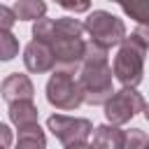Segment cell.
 I'll return each mask as SVG.
<instances>
[{
    "label": "cell",
    "mask_w": 149,
    "mask_h": 149,
    "mask_svg": "<svg viewBox=\"0 0 149 149\" xmlns=\"http://www.w3.org/2000/svg\"><path fill=\"white\" fill-rule=\"evenodd\" d=\"M86 26L72 16H61V19H40L33 23V40L47 42L56 56V70H68L79 74L84 54H86V42L84 40Z\"/></svg>",
    "instance_id": "cell-1"
},
{
    "label": "cell",
    "mask_w": 149,
    "mask_h": 149,
    "mask_svg": "<svg viewBox=\"0 0 149 149\" xmlns=\"http://www.w3.org/2000/svg\"><path fill=\"white\" fill-rule=\"evenodd\" d=\"M147 51H149V47L135 33H130L121 42V47H119V51L112 61L114 79L121 86H130V88L140 86V81L144 77V56H147Z\"/></svg>",
    "instance_id": "cell-2"
},
{
    "label": "cell",
    "mask_w": 149,
    "mask_h": 149,
    "mask_svg": "<svg viewBox=\"0 0 149 149\" xmlns=\"http://www.w3.org/2000/svg\"><path fill=\"white\" fill-rule=\"evenodd\" d=\"M79 84L84 91V102L88 105H105L114 95V70L109 65V58L100 61H84L79 70Z\"/></svg>",
    "instance_id": "cell-3"
},
{
    "label": "cell",
    "mask_w": 149,
    "mask_h": 149,
    "mask_svg": "<svg viewBox=\"0 0 149 149\" xmlns=\"http://www.w3.org/2000/svg\"><path fill=\"white\" fill-rule=\"evenodd\" d=\"M47 100L51 107L63 112H72L79 105H84V91L79 77L68 70H54L47 81Z\"/></svg>",
    "instance_id": "cell-4"
},
{
    "label": "cell",
    "mask_w": 149,
    "mask_h": 149,
    "mask_svg": "<svg viewBox=\"0 0 149 149\" xmlns=\"http://www.w3.org/2000/svg\"><path fill=\"white\" fill-rule=\"evenodd\" d=\"M86 33H88V40H93L95 44L105 47V49H112V47H121V42L128 37L126 35V23L114 16L112 12H105V9H93L86 21Z\"/></svg>",
    "instance_id": "cell-5"
},
{
    "label": "cell",
    "mask_w": 149,
    "mask_h": 149,
    "mask_svg": "<svg viewBox=\"0 0 149 149\" xmlns=\"http://www.w3.org/2000/svg\"><path fill=\"white\" fill-rule=\"evenodd\" d=\"M105 107V119L107 123L112 126H123L128 123L133 116H137L140 112H144L147 102L142 98V93L137 88H130V86H123L119 91H114V95L102 105Z\"/></svg>",
    "instance_id": "cell-6"
},
{
    "label": "cell",
    "mask_w": 149,
    "mask_h": 149,
    "mask_svg": "<svg viewBox=\"0 0 149 149\" xmlns=\"http://www.w3.org/2000/svg\"><path fill=\"white\" fill-rule=\"evenodd\" d=\"M47 128L51 130V135L63 144H77V142H86L93 135V123L84 116H70V114H51L47 119Z\"/></svg>",
    "instance_id": "cell-7"
},
{
    "label": "cell",
    "mask_w": 149,
    "mask_h": 149,
    "mask_svg": "<svg viewBox=\"0 0 149 149\" xmlns=\"http://www.w3.org/2000/svg\"><path fill=\"white\" fill-rule=\"evenodd\" d=\"M23 65L28 72L33 74H44V72H54L56 70V56L51 51V47L47 42L40 40H30L23 47Z\"/></svg>",
    "instance_id": "cell-8"
},
{
    "label": "cell",
    "mask_w": 149,
    "mask_h": 149,
    "mask_svg": "<svg viewBox=\"0 0 149 149\" xmlns=\"http://www.w3.org/2000/svg\"><path fill=\"white\" fill-rule=\"evenodd\" d=\"M0 91H2V98H5L7 105H12L16 100H33V95H35V86H33L30 77L28 74H21V72L7 74L2 79Z\"/></svg>",
    "instance_id": "cell-9"
},
{
    "label": "cell",
    "mask_w": 149,
    "mask_h": 149,
    "mask_svg": "<svg viewBox=\"0 0 149 149\" xmlns=\"http://www.w3.org/2000/svg\"><path fill=\"white\" fill-rule=\"evenodd\" d=\"M126 147V130L112 123H102L93 130V149H123Z\"/></svg>",
    "instance_id": "cell-10"
},
{
    "label": "cell",
    "mask_w": 149,
    "mask_h": 149,
    "mask_svg": "<svg viewBox=\"0 0 149 149\" xmlns=\"http://www.w3.org/2000/svg\"><path fill=\"white\" fill-rule=\"evenodd\" d=\"M37 116H40V112L33 100H16L9 105V121L16 126V130L37 123Z\"/></svg>",
    "instance_id": "cell-11"
},
{
    "label": "cell",
    "mask_w": 149,
    "mask_h": 149,
    "mask_svg": "<svg viewBox=\"0 0 149 149\" xmlns=\"http://www.w3.org/2000/svg\"><path fill=\"white\" fill-rule=\"evenodd\" d=\"M14 149H47V137H44V130L40 128V123L19 128V137H16Z\"/></svg>",
    "instance_id": "cell-12"
},
{
    "label": "cell",
    "mask_w": 149,
    "mask_h": 149,
    "mask_svg": "<svg viewBox=\"0 0 149 149\" xmlns=\"http://www.w3.org/2000/svg\"><path fill=\"white\" fill-rule=\"evenodd\" d=\"M14 12L19 21H40L47 16V2L44 0H16Z\"/></svg>",
    "instance_id": "cell-13"
},
{
    "label": "cell",
    "mask_w": 149,
    "mask_h": 149,
    "mask_svg": "<svg viewBox=\"0 0 149 149\" xmlns=\"http://www.w3.org/2000/svg\"><path fill=\"white\" fill-rule=\"evenodd\" d=\"M128 19L137 26H149V0H116Z\"/></svg>",
    "instance_id": "cell-14"
},
{
    "label": "cell",
    "mask_w": 149,
    "mask_h": 149,
    "mask_svg": "<svg viewBox=\"0 0 149 149\" xmlns=\"http://www.w3.org/2000/svg\"><path fill=\"white\" fill-rule=\"evenodd\" d=\"M14 56H19V40L12 35V30H2L0 33V58L12 61Z\"/></svg>",
    "instance_id": "cell-15"
},
{
    "label": "cell",
    "mask_w": 149,
    "mask_h": 149,
    "mask_svg": "<svg viewBox=\"0 0 149 149\" xmlns=\"http://www.w3.org/2000/svg\"><path fill=\"white\" fill-rule=\"evenodd\" d=\"M149 147V135L140 128L126 130V147L123 149H147Z\"/></svg>",
    "instance_id": "cell-16"
},
{
    "label": "cell",
    "mask_w": 149,
    "mask_h": 149,
    "mask_svg": "<svg viewBox=\"0 0 149 149\" xmlns=\"http://www.w3.org/2000/svg\"><path fill=\"white\" fill-rule=\"evenodd\" d=\"M56 5H61L63 9L74 12V14H84L91 9V0H56Z\"/></svg>",
    "instance_id": "cell-17"
},
{
    "label": "cell",
    "mask_w": 149,
    "mask_h": 149,
    "mask_svg": "<svg viewBox=\"0 0 149 149\" xmlns=\"http://www.w3.org/2000/svg\"><path fill=\"white\" fill-rule=\"evenodd\" d=\"M0 16H2V30H12V26H14V21H16L14 7L2 5V7H0Z\"/></svg>",
    "instance_id": "cell-18"
},
{
    "label": "cell",
    "mask_w": 149,
    "mask_h": 149,
    "mask_svg": "<svg viewBox=\"0 0 149 149\" xmlns=\"http://www.w3.org/2000/svg\"><path fill=\"white\" fill-rule=\"evenodd\" d=\"M133 33H135V35H137L147 47H149V26H135V30H133Z\"/></svg>",
    "instance_id": "cell-19"
},
{
    "label": "cell",
    "mask_w": 149,
    "mask_h": 149,
    "mask_svg": "<svg viewBox=\"0 0 149 149\" xmlns=\"http://www.w3.org/2000/svg\"><path fill=\"white\" fill-rule=\"evenodd\" d=\"M0 133H2V140H5V149H9V144H12V130H9V126L2 123L0 126Z\"/></svg>",
    "instance_id": "cell-20"
},
{
    "label": "cell",
    "mask_w": 149,
    "mask_h": 149,
    "mask_svg": "<svg viewBox=\"0 0 149 149\" xmlns=\"http://www.w3.org/2000/svg\"><path fill=\"white\" fill-rule=\"evenodd\" d=\"M65 149H93V144H88V142H77V144L65 147Z\"/></svg>",
    "instance_id": "cell-21"
},
{
    "label": "cell",
    "mask_w": 149,
    "mask_h": 149,
    "mask_svg": "<svg viewBox=\"0 0 149 149\" xmlns=\"http://www.w3.org/2000/svg\"><path fill=\"white\" fill-rule=\"evenodd\" d=\"M109 2H116V0H109Z\"/></svg>",
    "instance_id": "cell-22"
},
{
    "label": "cell",
    "mask_w": 149,
    "mask_h": 149,
    "mask_svg": "<svg viewBox=\"0 0 149 149\" xmlns=\"http://www.w3.org/2000/svg\"><path fill=\"white\" fill-rule=\"evenodd\" d=\"M147 149H149V147H147Z\"/></svg>",
    "instance_id": "cell-23"
}]
</instances>
